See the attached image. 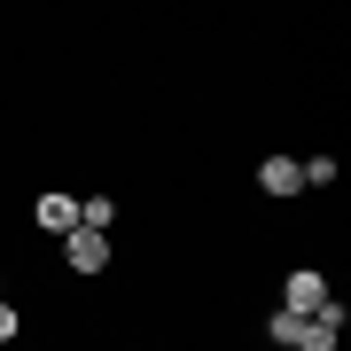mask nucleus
Instances as JSON below:
<instances>
[{
    "mask_svg": "<svg viewBox=\"0 0 351 351\" xmlns=\"http://www.w3.org/2000/svg\"><path fill=\"white\" fill-rule=\"evenodd\" d=\"M63 250H71V274H101V265H110V242L86 234V226H78V234H63Z\"/></svg>",
    "mask_w": 351,
    "mask_h": 351,
    "instance_id": "obj_3",
    "label": "nucleus"
},
{
    "mask_svg": "<svg viewBox=\"0 0 351 351\" xmlns=\"http://www.w3.org/2000/svg\"><path fill=\"white\" fill-rule=\"evenodd\" d=\"M336 336H343V304H320L297 320V351H336Z\"/></svg>",
    "mask_w": 351,
    "mask_h": 351,
    "instance_id": "obj_2",
    "label": "nucleus"
},
{
    "mask_svg": "<svg viewBox=\"0 0 351 351\" xmlns=\"http://www.w3.org/2000/svg\"><path fill=\"white\" fill-rule=\"evenodd\" d=\"M297 180H304V188H328V180H336V156H313V164H297Z\"/></svg>",
    "mask_w": 351,
    "mask_h": 351,
    "instance_id": "obj_6",
    "label": "nucleus"
},
{
    "mask_svg": "<svg viewBox=\"0 0 351 351\" xmlns=\"http://www.w3.org/2000/svg\"><path fill=\"white\" fill-rule=\"evenodd\" d=\"M39 226L47 234H78V195H39Z\"/></svg>",
    "mask_w": 351,
    "mask_h": 351,
    "instance_id": "obj_5",
    "label": "nucleus"
},
{
    "mask_svg": "<svg viewBox=\"0 0 351 351\" xmlns=\"http://www.w3.org/2000/svg\"><path fill=\"white\" fill-rule=\"evenodd\" d=\"M258 188L274 195V203L297 195V188H304V180H297V156H265V164H258Z\"/></svg>",
    "mask_w": 351,
    "mask_h": 351,
    "instance_id": "obj_4",
    "label": "nucleus"
},
{
    "mask_svg": "<svg viewBox=\"0 0 351 351\" xmlns=\"http://www.w3.org/2000/svg\"><path fill=\"white\" fill-rule=\"evenodd\" d=\"M16 336V304H0V343H8Z\"/></svg>",
    "mask_w": 351,
    "mask_h": 351,
    "instance_id": "obj_7",
    "label": "nucleus"
},
{
    "mask_svg": "<svg viewBox=\"0 0 351 351\" xmlns=\"http://www.w3.org/2000/svg\"><path fill=\"white\" fill-rule=\"evenodd\" d=\"M320 304H336V297H328V281L313 274V265H297V274H289V289H281V313H320Z\"/></svg>",
    "mask_w": 351,
    "mask_h": 351,
    "instance_id": "obj_1",
    "label": "nucleus"
}]
</instances>
